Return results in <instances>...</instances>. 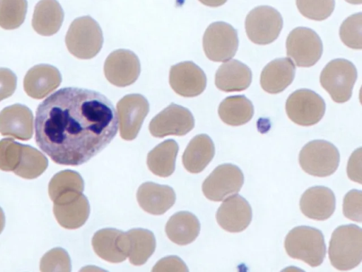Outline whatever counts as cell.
<instances>
[{
	"label": "cell",
	"instance_id": "cell-32",
	"mask_svg": "<svg viewBox=\"0 0 362 272\" xmlns=\"http://www.w3.org/2000/svg\"><path fill=\"white\" fill-rule=\"evenodd\" d=\"M299 12L314 21L327 19L334 9V0H296Z\"/></svg>",
	"mask_w": 362,
	"mask_h": 272
},
{
	"label": "cell",
	"instance_id": "cell-13",
	"mask_svg": "<svg viewBox=\"0 0 362 272\" xmlns=\"http://www.w3.org/2000/svg\"><path fill=\"white\" fill-rule=\"evenodd\" d=\"M117 110L121 137L125 140H134L148 113V101L139 94H128L118 101Z\"/></svg>",
	"mask_w": 362,
	"mask_h": 272
},
{
	"label": "cell",
	"instance_id": "cell-17",
	"mask_svg": "<svg viewBox=\"0 0 362 272\" xmlns=\"http://www.w3.org/2000/svg\"><path fill=\"white\" fill-rule=\"evenodd\" d=\"M92 246L101 259L111 263H119L129 256V235L127 232L113 228L102 229L93 235Z\"/></svg>",
	"mask_w": 362,
	"mask_h": 272
},
{
	"label": "cell",
	"instance_id": "cell-7",
	"mask_svg": "<svg viewBox=\"0 0 362 272\" xmlns=\"http://www.w3.org/2000/svg\"><path fill=\"white\" fill-rule=\"evenodd\" d=\"M245 27L248 38L257 45H267L279 35L283 27L281 13L269 6H259L246 16Z\"/></svg>",
	"mask_w": 362,
	"mask_h": 272
},
{
	"label": "cell",
	"instance_id": "cell-5",
	"mask_svg": "<svg viewBox=\"0 0 362 272\" xmlns=\"http://www.w3.org/2000/svg\"><path fill=\"white\" fill-rule=\"evenodd\" d=\"M357 79L355 65L345 59H335L327 64L321 72L322 87L339 103L349 101Z\"/></svg>",
	"mask_w": 362,
	"mask_h": 272
},
{
	"label": "cell",
	"instance_id": "cell-34",
	"mask_svg": "<svg viewBox=\"0 0 362 272\" xmlns=\"http://www.w3.org/2000/svg\"><path fill=\"white\" fill-rule=\"evenodd\" d=\"M17 78L9 69L0 68V101L11 96L16 88Z\"/></svg>",
	"mask_w": 362,
	"mask_h": 272
},
{
	"label": "cell",
	"instance_id": "cell-6",
	"mask_svg": "<svg viewBox=\"0 0 362 272\" xmlns=\"http://www.w3.org/2000/svg\"><path fill=\"white\" fill-rule=\"evenodd\" d=\"M340 155L337 148L331 142L315 140L308 142L301 149L298 161L307 174L318 177L332 175L337 169Z\"/></svg>",
	"mask_w": 362,
	"mask_h": 272
},
{
	"label": "cell",
	"instance_id": "cell-30",
	"mask_svg": "<svg viewBox=\"0 0 362 272\" xmlns=\"http://www.w3.org/2000/svg\"><path fill=\"white\" fill-rule=\"evenodd\" d=\"M27 8V0H0V27L13 30L21 26Z\"/></svg>",
	"mask_w": 362,
	"mask_h": 272
},
{
	"label": "cell",
	"instance_id": "cell-23",
	"mask_svg": "<svg viewBox=\"0 0 362 272\" xmlns=\"http://www.w3.org/2000/svg\"><path fill=\"white\" fill-rule=\"evenodd\" d=\"M64 16L63 9L57 0H40L34 9L32 26L38 34L50 36L61 28Z\"/></svg>",
	"mask_w": 362,
	"mask_h": 272
},
{
	"label": "cell",
	"instance_id": "cell-15",
	"mask_svg": "<svg viewBox=\"0 0 362 272\" xmlns=\"http://www.w3.org/2000/svg\"><path fill=\"white\" fill-rule=\"evenodd\" d=\"M169 83L176 94L184 97H194L204 91L206 76L194 62H182L170 67Z\"/></svg>",
	"mask_w": 362,
	"mask_h": 272
},
{
	"label": "cell",
	"instance_id": "cell-11",
	"mask_svg": "<svg viewBox=\"0 0 362 272\" xmlns=\"http://www.w3.org/2000/svg\"><path fill=\"white\" fill-rule=\"evenodd\" d=\"M244 182L243 173L232 164L218 166L202 183V191L206 198L221 201L240 191Z\"/></svg>",
	"mask_w": 362,
	"mask_h": 272
},
{
	"label": "cell",
	"instance_id": "cell-24",
	"mask_svg": "<svg viewBox=\"0 0 362 272\" xmlns=\"http://www.w3.org/2000/svg\"><path fill=\"white\" fill-rule=\"evenodd\" d=\"M33 119L30 110L21 104L5 108L0 113V132L21 138L30 137Z\"/></svg>",
	"mask_w": 362,
	"mask_h": 272
},
{
	"label": "cell",
	"instance_id": "cell-36",
	"mask_svg": "<svg viewBox=\"0 0 362 272\" xmlns=\"http://www.w3.org/2000/svg\"><path fill=\"white\" fill-rule=\"evenodd\" d=\"M348 177L358 183H361V147L356 149L350 156L347 164Z\"/></svg>",
	"mask_w": 362,
	"mask_h": 272
},
{
	"label": "cell",
	"instance_id": "cell-27",
	"mask_svg": "<svg viewBox=\"0 0 362 272\" xmlns=\"http://www.w3.org/2000/svg\"><path fill=\"white\" fill-rule=\"evenodd\" d=\"M218 113L226 124L239 126L252 119L254 107L251 101L244 95L231 96L221 102Z\"/></svg>",
	"mask_w": 362,
	"mask_h": 272
},
{
	"label": "cell",
	"instance_id": "cell-37",
	"mask_svg": "<svg viewBox=\"0 0 362 272\" xmlns=\"http://www.w3.org/2000/svg\"><path fill=\"white\" fill-rule=\"evenodd\" d=\"M202 4L210 6L218 7L224 4L227 0H199Z\"/></svg>",
	"mask_w": 362,
	"mask_h": 272
},
{
	"label": "cell",
	"instance_id": "cell-25",
	"mask_svg": "<svg viewBox=\"0 0 362 272\" xmlns=\"http://www.w3.org/2000/svg\"><path fill=\"white\" fill-rule=\"evenodd\" d=\"M215 147L212 140L206 134L197 135L187 146L183 155L182 163L190 173L202 171L212 160Z\"/></svg>",
	"mask_w": 362,
	"mask_h": 272
},
{
	"label": "cell",
	"instance_id": "cell-21",
	"mask_svg": "<svg viewBox=\"0 0 362 272\" xmlns=\"http://www.w3.org/2000/svg\"><path fill=\"white\" fill-rule=\"evenodd\" d=\"M296 67L287 57L271 61L262 69L260 85L269 94H279L284 91L293 81Z\"/></svg>",
	"mask_w": 362,
	"mask_h": 272
},
{
	"label": "cell",
	"instance_id": "cell-1",
	"mask_svg": "<svg viewBox=\"0 0 362 272\" xmlns=\"http://www.w3.org/2000/svg\"><path fill=\"white\" fill-rule=\"evenodd\" d=\"M34 127L38 147L54 162L77 166L110 143L119 123L113 104L103 94L66 87L38 106Z\"/></svg>",
	"mask_w": 362,
	"mask_h": 272
},
{
	"label": "cell",
	"instance_id": "cell-35",
	"mask_svg": "<svg viewBox=\"0 0 362 272\" xmlns=\"http://www.w3.org/2000/svg\"><path fill=\"white\" fill-rule=\"evenodd\" d=\"M152 271H188V269L180 258L173 256L160 259Z\"/></svg>",
	"mask_w": 362,
	"mask_h": 272
},
{
	"label": "cell",
	"instance_id": "cell-3",
	"mask_svg": "<svg viewBox=\"0 0 362 272\" xmlns=\"http://www.w3.org/2000/svg\"><path fill=\"white\" fill-rule=\"evenodd\" d=\"M284 247L290 257L303 261L312 267L320 266L326 255L322 232L308 226H298L289 231Z\"/></svg>",
	"mask_w": 362,
	"mask_h": 272
},
{
	"label": "cell",
	"instance_id": "cell-10",
	"mask_svg": "<svg viewBox=\"0 0 362 272\" xmlns=\"http://www.w3.org/2000/svg\"><path fill=\"white\" fill-rule=\"evenodd\" d=\"M238 42L237 30L223 21L210 24L203 36L204 53L214 62H226L234 57Z\"/></svg>",
	"mask_w": 362,
	"mask_h": 272
},
{
	"label": "cell",
	"instance_id": "cell-19",
	"mask_svg": "<svg viewBox=\"0 0 362 272\" xmlns=\"http://www.w3.org/2000/svg\"><path fill=\"white\" fill-rule=\"evenodd\" d=\"M336 199L333 191L325 186L308 188L301 196L300 208L310 219L325 220L335 210Z\"/></svg>",
	"mask_w": 362,
	"mask_h": 272
},
{
	"label": "cell",
	"instance_id": "cell-31",
	"mask_svg": "<svg viewBox=\"0 0 362 272\" xmlns=\"http://www.w3.org/2000/svg\"><path fill=\"white\" fill-rule=\"evenodd\" d=\"M339 36L347 47L362 48V13H354L343 21L339 28Z\"/></svg>",
	"mask_w": 362,
	"mask_h": 272
},
{
	"label": "cell",
	"instance_id": "cell-26",
	"mask_svg": "<svg viewBox=\"0 0 362 272\" xmlns=\"http://www.w3.org/2000/svg\"><path fill=\"white\" fill-rule=\"evenodd\" d=\"M200 223L197 217L187 211L176 212L165 225L168 237L178 245H187L199 235Z\"/></svg>",
	"mask_w": 362,
	"mask_h": 272
},
{
	"label": "cell",
	"instance_id": "cell-4",
	"mask_svg": "<svg viewBox=\"0 0 362 272\" xmlns=\"http://www.w3.org/2000/svg\"><path fill=\"white\" fill-rule=\"evenodd\" d=\"M65 42L69 52L76 57L91 59L102 48L103 32L99 24L90 16L79 17L71 23Z\"/></svg>",
	"mask_w": 362,
	"mask_h": 272
},
{
	"label": "cell",
	"instance_id": "cell-12",
	"mask_svg": "<svg viewBox=\"0 0 362 272\" xmlns=\"http://www.w3.org/2000/svg\"><path fill=\"white\" fill-rule=\"evenodd\" d=\"M194 126L192 113L185 107L171 103L151 120L148 129L153 137H163L186 135Z\"/></svg>",
	"mask_w": 362,
	"mask_h": 272
},
{
	"label": "cell",
	"instance_id": "cell-16",
	"mask_svg": "<svg viewBox=\"0 0 362 272\" xmlns=\"http://www.w3.org/2000/svg\"><path fill=\"white\" fill-rule=\"evenodd\" d=\"M218 224L229 232H240L250 224L252 208L243 196L235 194L226 198L218 208L216 215Z\"/></svg>",
	"mask_w": 362,
	"mask_h": 272
},
{
	"label": "cell",
	"instance_id": "cell-38",
	"mask_svg": "<svg viewBox=\"0 0 362 272\" xmlns=\"http://www.w3.org/2000/svg\"><path fill=\"white\" fill-rule=\"evenodd\" d=\"M345 1L351 4H361L362 3V0H345Z\"/></svg>",
	"mask_w": 362,
	"mask_h": 272
},
{
	"label": "cell",
	"instance_id": "cell-20",
	"mask_svg": "<svg viewBox=\"0 0 362 272\" xmlns=\"http://www.w3.org/2000/svg\"><path fill=\"white\" fill-rule=\"evenodd\" d=\"M136 198L144 211L159 215L174 205L176 196L174 190L168 186L146 182L139 187Z\"/></svg>",
	"mask_w": 362,
	"mask_h": 272
},
{
	"label": "cell",
	"instance_id": "cell-2",
	"mask_svg": "<svg viewBox=\"0 0 362 272\" xmlns=\"http://www.w3.org/2000/svg\"><path fill=\"white\" fill-rule=\"evenodd\" d=\"M331 264L337 270L356 268L362 260V230L356 225H341L332 234L328 249Z\"/></svg>",
	"mask_w": 362,
	"mask_h": 272
},
{
	"label": "cell",
	"instance_id": "cell-28",
	"mask_svg": "<svg viewBox=\"0 0 362 272\" xmlns=\"http://www.w3.org/2000/svg\"><path fill=\"white\" fill-rule=\"evenodd\" d=\"M178 145L174 140H167L158 144L147 156V165L150 171L159 176H170L175 166Z\"/></svg>",
	"mask_w": 362,
	"mask_h": 272
},
{
	"label": "cell",
	"instance_id": "cell-22",
	"mask_svg": "<svg viewBox=\"0 0 362 272\" xmlns=\"http://www.w3.org/2000/svg\"><path fill=\"white\" fill-rule=\"evenodd\" d=\"M251 81V69L237 60H231L222 64L215 74L216 86L225 92L245 90L250 86Z\"/></svg>",
	"mask_w": 362,
	"mask_h": 272
},
{
	"label": "cell",
	"instance_id": "cell-33",
	"mask_svg": "<svg viewBox=\"0 0 362 272\" xmlns=\"http://www.w3.org/2000/svg\"><path fill=\"white\" fill-rule=\"evenodd\" d=\"M362 192L358 190L349 191L344 198V215L353 221L361 222L362 220Z\"/></svg>",
	"mask_w": 362,
	"mask_h": 272
},
{
	"label": "cell",
	"instance_id": "cell-14",
	"mask_svg": "<svg viewBox=\"0 0 362 272\" xmlns=\"http://www.w3.org/2000/svg\"><path fill=\"white\" fill-rule=\"evenodd\" d=\"M141 70L140 62L132 51L119 49L111 52L104 64V74L112 84L124 87L138 79Z\"/></svg>",
	"mask_w": 362,
	"mask_h": 272
},
{
	"label": "cell",
	"instance_id": "cell-18",
	"mask_svg": "<svg viewBox=\"0 0 362 272\" xmlns=\"http://www.w3.org/2000/svg\"><path fill=\"white\" fill-rule=\"evenodd\" d=\"M61 81V74L56 67L41 64L33 67L27 72L23 87L29 96L40 99L55 90Z\"/></svg>",
	"mask_w": 362,
	"mask_h": 272
},
{
	"label": "cell",
	"instance_id": "cell-9",
	"mask_svg": "<svg viewBox=\"0 0 362 272\" xmlns=\"http://www.w3.org/2000/svg\"><path fill=\"white\" fill-rule=\"evenodd\" d=\"M287 56L298 67L315 65L322 54V42L320 36L312 29L298 27L292 30L286 42Z\"/></svg>",
	"mask_w": 362,
	"mask_h": 272
},
{
	"label": "cell",
	"instance_id": "cell-29",
	"mask_svg": "<svg viewBox=\"0 0 362 272\" xmlns=\"http://www.w3.org/2000/svg\"><path fill=\"white\" fill-rule=\"evenodd\" d=\"M127 234L129 239V261L135 266L143 265L155 251L154 234L152 232L141 228L130 230Z\"/></svg>",
	"mask_w": 362,
	"mask_h": 272
},
{
	"label": "cell",
	"instance_id": "cell-8",
	"mask_svg": "<svg viewBox=\"0 0 362 272\" xmlns=\"http://www.w3.org/2000/svg\"><path fill=\"white\" fill-rule=\"evenodd\" d=\"M324 99L315 91L300 89L293 92L286 102V112L289 119L301 126L317 123L325 112Z\"/></svg>",
	"mask_w": 362,
	"mask_h": 272
}]
</instances>
